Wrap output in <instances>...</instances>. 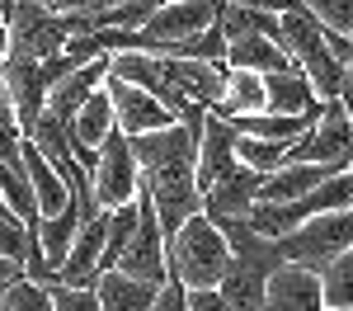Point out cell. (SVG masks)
I'll return each instance as SVG.
<instances>
[{
    "mask_svg": "<svg viewBox=\"0 0 353 311\" xmlns=\"http://www.w3.org/2000/svg\"><path fill=\"white\" fill-rule=\"evenodd\" d=\"M278 43H283V48L292 52V61L311 76V85H316L321 99H339L349 66L334 57V48H330V38H325V24L306 10V0L278 19Z\"/></svg>",
    "mask_w": 353,
    "mask_h": 311,
    "instance_id": "1",
    "label": "cell"
},
{
    "mask_svg": "<svg viewBox=\"0 0 353 311\" xmlns=\"http://www.w3.org/2000/svg\"><path fill=\"white\" fill-rule=\"evenodd\" d=\"M231 259L236 254H231L221 226L208 212L189 217V222L179 226V236L170 241V274H179L189 288H221Z\"/></svg>",
    "mask_w": 353,
    "mask_h": 311,
    "instance_id": "2",
    "label": "cell"
},
{
    "mask_svg": "<svg viewBox=\"0 0 353 311\" xmlns=\"http://www.w3.org/2000/svg\"><path fill=\"white\" fill-rule=\"evenodd\" d=\"M283 254L292 264H306V269H330L344 250H353V208H339V212H321L306 226L288 231V236H273Z\"/></svg>",
    "mask_w": 353,
    "mask_h": 311,
    "instance_id": "3",
    "label": "cell"
},
{
    "mask_svg": "<svg viewBox=\"0 0 353 311\" xmlns=\"http://www.w3.org/2000/svg\"><path fill=\"white\" fill-rule=\"evenodd\" d=\"M288 161H316V165H330V170L353 165V118L344 109V99H325L316 128L292 141Z\"/></svg>",
    "mask_w": 353,
    "mask_h": 311,
    "instance_id": "4",
    "label": "cell"
},
{
    "mask_svg": "<svg viewBox=\"0 0 353 311\" xmlns=\"http://www.w3.org/2000/svg\"><path fill=\"white\" fill-rule=\"evenodd\" d=\"M141 194V161L132 151V137L123 128H113L104 146H99V165H94V198L99 208H123V203H137Z\"/></svg>",
    "mask_w": 353,
    "mask_h": 311,
    "instance_id": "5",
    "label": "cell"
},
{
    "mask_svg": "<svg viewBox=\"0 0 353 311\" xmlns=\"http://www.w3.org/2000/svg\"><path fill=\"white\" fill-rule=\"evenodd\" d=\"M212 24H217V5L212 0H165L161 10L137 28L141 33V52L165 57L174 43L198 38V33H208Z\"/></svg>",
    "mask_w": 353,
    "mask_h": 311,
    "instance_id": "6",
    "label": "cell"
},
{
    "mask_svg": "<svg viewBox=\"0 0 353 311\" xmlns=\"http://www.w3.org/2000/svg\"><path fill=\"white\" fill-rule=\"evenodd\" d=\"M137 208H141V217H137V231H132V241H128V250H123V259H118V269L161 288L170 279V241H165L161 212H156V203H151L146 189L137 194Z\"/></svg>",
    "mask_w": 353,
    "mask_h": 311,
    "instance_id": "7",
    "label": "cell"
},
{
    "mask_svg": "<svg viewBox=\"0 0 353 311\" xmlns=\"http://www.w3.org/2000/svg\"><path fill=\"white\" fill-rule=\"evenodd\" d=\"M241 165V132L226 113L208 109V123H203V137H198V189L208 198V189H217L231 170Z\"/></svg>",
    "mask_w": 353,
    "mask_h": 311,
    "instance_id": "8",
    "label": "cell"
},
{
    "mask_svg": "<svg viewBox=\"0 0 353 311\" xmlns=\"http://www.w3.org/2000/svg\"><path fill=\"white\" fill-rule=\"evenodd\" d=\"M104 90H109L113 109H118V128L128 132V137H141V132H161V128H170V123H179L174 113L165 109L161 99L151 94V90H141V85L123 81V76H113L104 81Z\"/></svg>",
    "mask_w": 353,
    "mask_h": 311,
    "instance_id": "9",
    "label": "cell"
},
{
    "mask_svg": "<svg viewBox=\"0 0 353 311\" xmlns=\"http://www.w3.org/2000/svg\"><path fill=\"white\" fill-rule=\"evenodd\" d=\"M5 71V85H10V104H14V118L24 128V137L33 132V123L48 109V94H52V81L43 71V61H28V57H5L0 61Z\"/></svg>",
    "mask_w": 353,
    "mask_h": 311,
    "instance_id": "10",
    "label": "cell"
},
{
    "mask_svg": "<svg viewBox=\"0 0 353 311\" xmlns=\"http://www.w3.org/2000/svg\"><path fill=\"white\" fill-rule=\"evenodd\" d=\"M269 311H325V283L306 264H283L269 274Z\"/></svg>",
    "mask_w": 353,
    "mask_h": 311,
    "instance_id": "11",
    "label": "cell"
},
{
    "mask_svg": "<svg viewBox=\"0 0 353 311\" xmlns=\"http://www.w3.org/2000/svg\"><path fill=\"white\" fill-rule=\"evenodd\" d=\"M226 66L231 71H259V76H269V71H283V66H297V61L269 33H236V38H226Z\"/></svg>",
    "mask_w": 353,
    "mask_h": 311,
    "instance_id": "12",
    "label": "cell"
},
{
    "mask_svg": "<svg viewBox=\"0 0 353 311\" xmlns=\"http://www.w3.org/2000/svg\"><path fill=\"white\" fill-rule=\"evenodd\" d=\"M24 170H28V184H33V194H38V212L43 217H57L66 203H71V184H66V174L43 156V146L33 137H24Z\"/></svg>",
    "mask_w": 353,
    "mask_h": 311,
    "instance_id": "13",
    "label": "cell"
},
{
    "mask_svg": "<svg viewBox=\"0 0 353 311\" xmlns=\"http://www.w3.org/2000/svg\"><path fill=\"white\" fill-rule=\"evenodd\" d=\"M259 189H264V174H259V170H250V165L241 161V165L231 170L217 189H208V198H203V212H231V217H250V212H254V203H259Z\"/></svg>",
    "mask_w": 353,
    "mask_h": 311,
    "instance_id": "14",
    "label": "cell"
},
{
    "mask_svg": "<svg viewBox=\"0 0 353 311\" xmlns=\"http://www.w3.org/2000/svg\"><path fill=\"white\" fill-rule=\"evenodd\" d=\"M104 236H109V212H99L94 222L81 226V236H76V245L66 254V264H61V283H85L99 279V259H104Z\"/></svg>",
    "mask_w": 353,
    "mask_h": 311,
    "instance_id": "15",
    "label": "cell"
},
{
    "mask_svg": "<svg viewBox=\"0 0 353 311\" xmlns=\"http://www.w3.org/2000/svg\"><path fill=\"white\" fill-rule=\"evenodd\" d=\"M330 174H339V170L316 165V161H288V165H278L273 174H264L259 203H288V198H301V194H311V189H321Z\"/></svg>",
    "mask_w": 353,
    "mask_h": 311,
    "instance_id": "16",
    "label": "cell"
},
{
    "mask_svg": "<svg viewBox=\"0 0 353 311\" xmlns=\"http://www.w3.org/2000/svg\"><path fill=\"white\" fill-rule=\"evenodd\" d=\"M104 81H109V57H99V61H90L81 71H71L66 81H57L52 94H48V109H52L61 123H71V118L81 113L85 99H90L94 90H104Z\"/></svg>",
    "mask_w": 353,
    "mask_h": 311,
    "instance_id": "17",
    "label": "cell"
},
{
    "mask_svg": "<svg viewBox=\"0 0 353 311\" xmlns=\"http://www.w3.org/2000/svg\"><path fill=\"white\" fill-rule=\"evenodd\" d=\"M264 90H269V113H316L321 109V94H316V85H311V76L301 66L269 71Z\"/></svg>",
    "mask_w": 353,
    "mask_h": 311,
    "instance_id": "18",
    "label": "cell"
},
{
    "mask_svg": "<svg viewBox=\"0 0 353 311\" xmlns=\"http://www.w3.org/2000/svg\"><path fill=\"white\" fill-rule=\"evenodd\" d=\"M94 292H99L104 311H151L161 288L146 283V279H132V274H123V269H104V274L94 279Z\"/></svg>",
    "mask_w": 353,
    "mask_h": 311,
    "instance_id": "19",
    "label": "cell"
},
{
    "mask_svg": "<svg viewBox=\"0 0 353 311\" xmlns=\"http://www.w3.org/2000/svg\"><path fill=\"white\" fill-rule=\"evenodd\" d=\"M221 297L231 302V311H269V274L231 259V269L221 279Z\"/></svg>",
    "mask_w": 353,
    "mask_h": 311,
    "instance_id": "20",
    "label": "cell"
},
{
    "mask_svg": "<svg viewBox=\"0 0 353 311\" xmlns=\"http://www.w3.org/2000/svg\"><path fill=\"white\" fill-rule=\"evenodd\" d=\"M81 226H85V212H81V203H76V198H71V203H66L57 217H38V241H43L48 259L57 264V274H61L66 254H71V245H76Z\"/></svg>",
    "mask_w": 353,
    "mask_h": 311,
    "instance_id": "21",
    "label": "cell"
},
{
    "mask_svg": "<svg viewBox=\"0 0 353 311\" xmlns=\"http://www.w3.org/2000/svg\"><path fill=\"white\" fill-rule=\"evenodd\" d=\"M264 109H269L264 76H259V71H231V66H226V90H221L217 113H226V118H245V113H264Z\"/></svg>",
    "mask_w": 353,
    "mask_h": 311,
    "instance_id": "22",
    "label": "cell"
},
{
    "mask_svg": "<svg viewBox=\"0 0 353 311\" xmlns=\"http://www.w3.org/2000/svg\"><path fill=\"white\" fill-rule=\"evenodd\" d=\"M113 128H118V109H113L109 90H94L81 104V113L71 118V137L85 141V146H104V137H109Z\"/></svg>",
    "mask_w": 353,
    "mask_h": 311,
    "instance_id": "23",
    "label": "cell"
},
{
    "mask_svg": "<svg viewBox=\"0 0 353 311\" xmlns=\"http://www.w3.org/2000/svg\"><path fill=\"white\" fill-rule=\"evenodd\" d=\"M0 189H5L10 208H14L24 222H38V217H43V212H38V194H33V184H28L24 156H19V161H0Z\"/></svg>",
    "mask_w": 353,
    "mask_h": 311,
    "instance_id": "24",
    "label": "cell"
},
{
    "mask_svg": "<svg viewBox=\"0 0 353 311\" xmlns=\"http://www.w3.org/2000/svg\"><path fill=\"white\" fill-rule=\"evenodd\" d=\"M288 151L292 141H273V137H245L241 132V161L259 174H273L278 165H288Z\"/></svg>",
    "mask_w": 353,
    "mask_h": 311,
    "instance_id": "25",
    "label": "cell"
},
{
    "mask_svg": "<svg viewBox=\"0 0 353 311\" xmlns=\"http://www.w3.org/2000/svg\"><path fill=\"white\" fill-rule=\"evenodd\" d=\"M0 311H52V288H43V283L19 274L0 292Z\"/></svg>",
    "mask_w": 353,
    "mask_h": 311,
    "instance_id": "26",
    "label": "cell"
},
{
    "mask_svg": "<svg viewBox=\"0 0 353 311\" xmlns=\"http://www.w3.org/2000/svg\"><path fill=\"white\" fill-rule=\"evenodd\" d=\"M321 283H325V307H353V250L321 269Z\"/></svg>",
    "mask_w": 353,
    "mask_h": 311,
    "instance_id": "27",
    "label": "cell"
},
{
    "mask_svg": "<svg viewBox=\"0 0 353 311\" xmlns=\"http://www.w3.org/2000/svg\"><path fill=\"white\" fill-rule=\"evenodd\" d=\"M19 156H24V128L14 118L10 85H5V71H0V161H19Z\"/></svg>",
    "mask_w": 353,
    "mask_h": 311,
    "instance_id": "28",
    "label": "cell"
},
{
    "mask_svg": "<svg viewBox=\"0 0 353 311\" xmlns=\"http://www.w3.org/2000/svg\"><path fill=\"white\" fill-rule=\"evenodd\" d=\"M52 311H104V302H99L94 283H85V288H76V283H57L52 288Z\"/></svg>",
    "mask_w": 353,
    "mask_h": 311,
    "instance_id": "29",
    "label": "cell"
},
{
    "mask_svg": "<svg viewBox=\"0 0 353 311\" xmlns=\"http://www.w3.org/2000/svg\"><path fill=\"white\" fill-rule=\"evenodd\" d=\"M306 10L334 33H353V0H306Z\"/></svg>",
    "mask_w": 353,
    "mask_h": 311,
    "instance_id": "30",
    "label": "cell"
},
{
    "mask_svg": "<svg viewBox=\"0 0 353 311\" xmlns=\"http://www.w3.org/2000/svg\"><path fill=\"white\" fill-rule=\"evenodd\" d=\"M151 311H189V283L179 279V274H170L161 283V292H156V307Z\"/></svg>",
    "mask_w": 353,
    "mask_h": 311,
    "instance_id": "31",
    "label": "cell"
},
{
    "mask_svg": "<svg viewBox=\"0 0 353 311\" xmlns=\"http://www.w3.org/2000/svg\"><path fill=\"white\" fill-rule=\"evenodd\" d=\"M189 311H231L221 288H189Z\"/></svg>",
    "mask_w": 353,
    "mask_h": 311,
    "instance_id": "32",
    "label": "cell"
},
{
    "mask_svg": "<svg viewBox=\"0 0 353 311\" xmlns=\"http://www.w3.org/2000/svg\"><path fill=\"white\" fill-rule=\"evenodd\" d=\"M19 274H24V269H19L14 259H5V254H0V288H5V283H14Z\"/></svg>",
    "mask_w": 353,
    "mask_h": 311,
    "instance_id": "33",
    "label": "cell"
},
{
    "mask_svg": "<svg viewBox=\"0 0 353 311\" xmlns=\"http://www.w3.org/2000/svg\"><path fill=\"white\" fill-rule=\"evenodd\" d=\"M14 217H19V212L10 208V198H5V189H0V222H14ZM19 222H24V217H19Z\"/></svg>",
    "mask_w": 353,
    "mask_h": 311,
    "instance_id": "34",
    "label": "cell"
},
{
    "mask_svg": "<svg viewBox=\"0 0 353 311\" xmlns=\"http://www.w3.org/2000/svg\"><path fill=\"white\" fill-rule=\"evenodd\" d=\"M10 57V19H0V61Z\"/></svg>",
    "mask_w": 353,
    "mask_h": 311,
    "instance_id": "35",
    "label": "cell"
},
{
    "mask_svg": "<svg viewBox=\"0 0 353 311\" xmlns=\"http://www.w3.org/2000/svg\"><path fill=\"white\" fill-rule=\"evenodd\" d=\"M10 5H14V0H0V19H10Z\"/></svg>",
    "mask_w": 353,
    "mask_h": 311,
    "instance_id": "36",
    "label": "cell"
},
{
    "mask_svg": "<svg viewBox=\"0 0 353 311\" xmlns=\"http://www.w3.org/2000/svg\"><path fill=\"white\" fill-rule=\"evenodd\" d=\"M161 5H165V0H161Z\"/></svg>",
    "mask_w": 353,
    "mask_h": 311,
    "instance_id": "37",
    "label": "cell"
},
{
    "mask_svg": "<svg viewBox=\"0 0 353 311\" xmlns=\"http://www.w3.org/2000/svg\"><path fill=\"white\" fill-rule=\"evenodd\" d=\"M349 38H353V33H349Z\"/></svg>",
    "mask_w": 353,
    "mask_h": 311,
    "instance_id": "38",
    "label": "cell"
}]
</instances>
